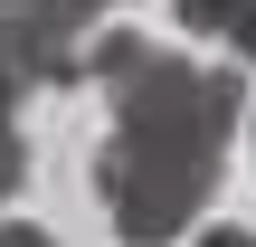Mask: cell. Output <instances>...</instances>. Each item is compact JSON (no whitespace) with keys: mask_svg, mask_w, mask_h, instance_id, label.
Wrapping results in <instances>:
<instances>
[{"mask_svg":"<svg viewBox=\"0 0 256 247\" xmlns=\"http://www.w3.org/2000/svg\"><path fill=\"white\" fill-rule=\"evenodd\" d=\"M86 76L114 105V133L95 152V200L124 238H180L228 171V133L247 114L238 67H190L180 48H152L133 29H104L86 48Z\"/></svg>","mask_w":256,"mask_h":247,"instance_id":"6da1fadb","label":"cell"},{"mask_svg":"<svg viewBox=\"0 0 256 247\" xmlns=\"http://www.w3.org/2000/svg\"><path fill=\"white\" fill-rule=\"evenodd\" d=\"M76 76H86L76 29L38 19L28 0H0V105H19V95H57V86H76Z\"/></svg>","mask_w":256,"mask_h":247,"instance_id":"7a4b0ae2","label":"cell"},{"mask_svg":"<svg viewBox=\"0 0 256 247\" xmlns=\"http://www.w3.org/2000/svg\"><path fill=\"white\" fill-rule=\"evenodd\" d=\"M19 181H28V143H19L10 105H0V200H19Z\"/></svg>","mask_w":256,"mask_h":247,"instance_id":"3957f363","label":"cell"},{"mask_svg":"<svg viewBox=\"0 0 256 247\" xmlns=\"http://www.w3.org/2000/svg\"><path fill=\"white\" fill-rule=\"evenodd\" d=\"M180 10V29H200V38H228V19H238V0H171Z\"/></svg>","mask_w":256,"mask_h":247,"instance_id":"277c9868","label":"cell"},{"mask_svg":"<svg viewBox=\"0 0 256 247\" xmlns=\"http://www.w3.org/2000/svg\"><path fill=\"white\" fill-rule=\"evenodd\" d=\"M28 10H38V19H57V29H95L114 0H28Z\"/></svg>","mask_w":256,"mask_h":247,"instance_id":"5b68a950","label":"cell"},{"mask_svg":"<svg viewBox=\"0 0 256 247\" xmlns=\"http://www.w3.org/2000/svg\"><path fill=\"white\" fill-rule=\"evenodd\" d=\"M228 48H238V57L256 67V0H238V19H228Z\"/></svg>","mask_w":256,"mask_h":247,"instance_id":"8992f818","label":"cell"}]
</instances>
